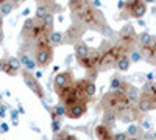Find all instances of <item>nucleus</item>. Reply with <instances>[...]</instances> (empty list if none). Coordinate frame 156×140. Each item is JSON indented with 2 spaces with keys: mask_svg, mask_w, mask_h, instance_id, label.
Listing matches in <instances>:
<instances>
[{
  "mask_svg": "<svg viewBox=\"0 0 156 140\" xmlns=\"http://www.w3.org/2000/svg\"><path fill=\"white\" fill-rule=\"evenodd\" d=\"M0 5H2V0H0Z\"/></svg>",
  "mask_w": 156,
  "mask_h": 140,
  "instance_id": "nucleus-47",
  "label": "nucleus"
},
{
  "mask_svg": "<svg viewBox=\"0 0 156 140\" xmlns=\"http://www.w3.org/2000/svg\"><path fill=\"white\" fill-rule=\"evenodd\" d=\"M87 111V104L84 103H75L72 106H67L66 108V117L70 118V120H78L81 118Z\"/></svg>",
  "mask_w": 156,
  "mask_h": 140,
  "instance_id": "nucleus-11",
  "label": "nucleus"
},
{
  "mask_svg": "<svg viewBox=\"0 0 156 140\" xmlns=\"http://www.w3.org/2000/svg\"><path fill=\"white\" fill-rule=\"evenodd\" d=\"M56 115V118H59V117H64L66 115V106H62V104H56L55 108H53V111H51Z\"/></svg>",
  "mask_w": 156,
  "mask_h": 140,
  "instance_id": "nucleus-29",
  "label": "nucleus"
},
{
  "mask_svg": "<svg viewBox=\"0 0 156 140\" xmlns=\"http://www.w3.org/2000/svg\"><path fill=\"white\" fill-rule=\"evenodd\" d=\"M128 140H144V138H128Z\"/></svg>",
  "mask_w": 156,
  "mask_h": 140,
  "instance_id": "nucleus-45",
  "label": "nucleus"
},
{
  "mask_svg": "<svg viewBox=\"0 0 156 140\" xmlns=\"http://www.w3.org/2000/svg\"><path fill=\"white\" fill-rule=\"evenodd\" d=\"M0 126H2V128H0V129H2V132H8V131H9V126H8L6 123H2Z\"/></svg>",
  "mask_w": 156,
  "mask_h": 140,
  "instance_id": "nucleus-32",
  "label": "nucleus"
},
{
  "mask_svg": "<svg viewBox=\"0 0 156 140\" xmlns=\"http://www.w3.org/2000/svg\"><path fill=\"white\" fill-rule=\"evenodd\" d=\"M84 28L81 27V25H78V23H72L70 27H69V30L66 31V34H64V37L66 39H70L73 44H76V42H80V39L83 37V34H84Z\"/></svg>",
  "mask_w": 156,
  "mask_h": 140,
  "instance_id": "nucleus-14",
  "label": "nucleus"
},
{
  "mask_svg": "<svg viewBox=\"0 0 156 140\" xmlns=\"http://www.w3.org/2000/svg\"><path fill=\"white\" fill-rule=\"evenodd\" d=\"M64 42H66V37H64V33H62V31H53V33L48 36V44H50L51 48L59 47V45H62Z\"/></svg>",
  "mask_w": 156,
  "mask_h": 140,
  "instance_id": "nucleus-19",
  "label": "nucleus"
},
{
  "mask_svg": "<svg viewBox=\"0 0 156 140\" xmlns=\"http://www.w3.org/2000/svg\"><path fill=\"white\" fill-rule=\"evenodd\" d=\"M73 20L75 23L78 25H81V27L84 30H97L100 33H105V34H112L111 28L108 27V23H106V19L105 16H103V12L97 8H94L90 3H84L83 8L80 11H76L73 12Z\"/></svg>",
  "mask_w": 156,
  "mask_h": 140,
  "instance_id": "nucleus-1",
  "label": "nucleus"
},
{
  "mask_svg": "<svg viewBox=\"0 0 156 140\" xmlns=\"http://www.w3.org/2000/svg\"><path fill=\"white\" fill-rule=\"evenodd\" d=\"M5 69V59H0V72H3Z\"/></svg>",
  "mask_w": 156,
  "mask_h": 140,
  "instance_id": "nucleus-37",
  "label": "nucleus"
},
{
  "mask_svg": "<svg viewBox=\"0 0 156 140\" xmlns=\"http://www.w3.org/2000/svg\"><path fill=\"white\" fill-rule=\"evenodd\" d=\"M128 58H129V61H131V64H133V62H139V61H142V55H140V52H139V48L131 50V52L128 53Z\"/></svg>",
  "mask_w": 156,
  "mask_h": 140,
  "instance_id": "nucleus-28",
  "label": "nucleus"
},
{
  "mask_svg": "<svg viewBox=\"0 0 156 140\" xmlns=\"http://www.w3.org/2000/svg\"><path fill=\"white\" fill-rule=\"evenodd\" d=\"M0 30H3V17L0 16Z\"/></svg>",
  "mask_w": 156,
  "mask_h": 140,
  "instance_id": "nucleus-42",
  "label": "nucleus"
},
{
  "mask_svg": "<svg viewBox=\"0 0 156 140\" xmlns=\"http://www.w3.org/2000/svg\"><path fill=\"white\" fill-rule=\"evenodd\" d=\"M139 126H140V128H144L145 131H151V129H153V125H151V121H150L148 118L142 120V123H140Z\"/></svg>",
  "mask_w": 156,
  "mask_h": 140,
  "instance_id": "nucleus-30",
  "label": "nucleus"
},
{
  "mask_svg": "<svg viewBox=\"0 0 156 140\" xmlns=\"http://www.w3.org/2000/svg\"><path fill=\"white\" fill-rule=\"evenodd\" d=\"M73 81H75L73 80V72L72 70H64V72L56 73V76L53 78V86H55V89H61L64 86L72 84Z\"/></svg>",
  "mask_w": 156,
  "mask_h": 140,
  "instance_id": "nucleus-10",
  "label": "nucleus"
},
{
  "mask_svg": "<svg viewBox=\"0 0 156 140\" xmlns=\"http://www.w3.org/2000/svg\"><path fill=\"white\" fill-rule=\"evenodd\" d=\"M94 132H95V137H97L98 140H112V137H114L112 129L106 128V126L101 125V123H100L98 126H95Z\"/></svg>",
  "mask_w": 156,
  "mask_h": 140,
  "instance_id": "nucleus-16",
  "label": "nucleus"
},
{
  "mask_svg": "<svg viewBox=\"0 0 156 140\" xmlns=\"http://www.w3.org/2000/svg\"><path fill=\"white\" fill-rule=\"evenodd\" d=\"M22 80H23V83H25V86H27L30 90L37 97V98H41V100H44L45 98V92H44V87L39 84V81L34 78V76L30 73V72H27V70H23L22 72Z\"/></svg>",
  "mask_w": 156,
  "mask_h": 140,
  "instance_id": "nucleus-6",
  "label": "nucleus"
},
{
  "mask_svg": "<svg viewBox=\"0 0 156 140\" xmlns=\"http://www.w3.org/2000/svg\"><path fill=\"white\" fill-rule=\"evenodd\" d=\"M66 140H78V137H75V135H72V134H67Z\"/></svg>",
  "mask_w": 156,
  "mask_h": 140,
  "instance_id": "nucleus-38",
  "label": "nucleus"
},
{
  "mask_svg": "<svg viewBox=\"0 0 156 140\" xmlns=\"http://www.w3.org/2000/svg\"><path fill=\"white\" fill-rule=\"evenodd\" d=\"M122 84H123V80L120 78L119 75H114V76H111V81H109V89H111L112 92L120 90Z\"/></svg>",
  "mask_w": 156,
  "mask_h": 140,
  "instance_id": "nucleus-25",
  "label": "nucleus"
},
{
  "mask_svg": "<svg viewBox=\"0 0 156 140\" xmlns=\"http://www.w3.org/2000/svg\"><path fill=\"white\" fill-rule=\"evenodd\" d=\"M59 129H61V121L59 120H53V121H51V132L58 134Z\"/></svg>",
  "mask_w": 156,
  "mask_h": 140,
  "instance_id": "nucleus-31",
  "label": "nucleus"
},
{
  "mask_svg": "<svg viewBox=\"0 0 156 140\" xmlns=\"http://www.w3.org/2000/svg\"><path fill=\"white\" fill-rule=\"evenodd\" d=\"M19 61H20V66H23L27 72H33V70L37 67V66H36V62H34V59H31L25 52L19 55Z\"/></svg>",
  "mask_w": 156,
  "mask_h": 140,
  "instance_id": "nucleus-20",
  "label": "nucleus"
},
{
  "mask_svg": "<svg viewBox=\"0 0 156 140\" xmlns=\"http://www.w3.org/2000/svg\"><path fill=\"white\" fill-rule=\"evenodd\" d=\"M153 41H154V37L147 31H142L137 34V45L139 47H151Z\"/></svg>",
  "mask_w": 156,
  "mask_h": 140,
  "instance_id": "nucleus-22",
  "label": "nucleus"
},
{
  "mask_svg": "<svg viewBox=\"0 0 156 140\" xmlns=\"http://www.w3.org/2000/svg\"><path fill=\"white\" fill-rule=\"evenodd\" d=\"M151 48H153V52L156 53V37H154V41H153V44H151Z\"/></svg>",
  "mask_w": 156,
  "mask_h": 140,
  "instance_id": "nucleus-41",
  "label": "nucleus"
},
{
  "mask_svg": "<svg viewBox=\"0 0 156 140\" xmlns=\"http://www.w3.org/2000/svg\"><path fill=\"white\" fill-rule=\"evenodd\" d=\"M0 117H5V108L0 106Z\"/></svg>",
  "mask_w": 156,
  "mask_h": 140,
  "instance_id": "nucleus-40",
  "label": "nucleus"
},
{
  "mask_svg": "<svg viewBox=\"0 0 156 140\" xmlns=\"http://www.w3.org/2000/svg\"><path fill=\"white\" fill-rule=\"evenodd\" d=\"M17 115H19V112H17V111H12V112H11V118H12V121H16V120H17Z\"/></svg>",
  "mask_w": 156,
  "mask_h": 140,
  "instance_id": "nucleus-35",
  "label": "nucleus"
},
{
  "mask_svg": "<svg viewBox=\"0 0 156 140\" xmlns=\"http://www.w3.org/2000/svg\"><path fill=\"white\" fill-rule=\"evenodd\" d=\"M75 86L78 87V90H80L83 94V97L89 101L90 98H92L95 95V90H97V87H95V83L92 80H89V78H81V80H75Z\"/></svg>",
  "mask_w": 156,
  "mask_h": 140,
  "instance_id": "nucleus-7",
  "label": "nucleus"
},
{
  "mask_svg": "<svg viewBox=\"0 0 156 140\" xmlns=\"http://www.w3.org/2000/svg\"><path fill=\"white\" fill-rule=\"evenodd\" d=\"M129 67H131V61H129L128 55L120 56L119 59H117V62H115V69L119 72H128Z\"/></svg>",
  "mask_w": 156,
  "mask_h": 140,
  "instance_id": "nucleus-23",
  "label": "nucleus"
},
{
  "mask_svg": "<svg viewBox=\"0 0 156 140\" xmlns=\"http://www.w3.org/2000/svg\"><path fill=\"white\" fill-rule=\"evenodd\" d=\"M73 50H75V58L78 61H83V59L89 58L90 52H92V48H89V45L86 42H83V41L73 44Z\"/></svg>",
  "mask_w": 156,
  "mask_h": 140,
  "instance_id": "nucleus-15",
  "label": "nucleus"
},
{
  "mask_svg": "<svg viewBox=\"0 0 156 140\" xmlns=\"http://www.w3.org/2000/svg\"><path fill=\"white\" fill-rule=\"evenodd\" d=\"M90 5H92L94 8H97V9H98V8L101 6V2H100V0H94V2H92V3H90Z\"/></svg>",
  "mask_w": 156,
  "mask_h": 140,
  "instance_id": "nucleus-33",
  "label": "nucleus"
},
{
  "mask_svg": "<svg viewBox=\"0 0 156 140\" xmlns=\"http://www.w3.org/2000/svg\"><path fill=\"white\" fill-rule=\"evenodd\" d=\"M136 108L139 112H151L156 111V97L153 95H147V94H142L136 103Z\"/></svg>",
  "mask_w": 156,
  "mask_h": 140,
  "instance_id": "nucleus-9",
  "label": "nucleus"
},
{
  "mask_svg": "<svg viewBox=\"0 0 156 140\" xmlns=\"http://www.w3.org/2000/svg\"><path fill=\"white\" fill-rule=\"evenodd\" d=\"M17 6H20V2H11V0H6V2H2V5H0V16H2L3 19L6 16H9L12 11H14Z\"/></svg>",
  "mask_w": 156,
  "mask_h": 140,
  "instance_id": "nucleus-18",
  "label": "nucleus"
},
{
  "mask_svg": "<svg viewBox=\"0 0 156 140\" xmlns=\"http://www.w3.org/2000/svg\"><path fill=\"white\" fill-rule=\"evenodd\" d=\"M39 22H41L50 33H53V27H55V14H47L44 19H41Z\"/></svg>",
  "mask_w": 156,
  "mask_h": 140,
  "instance_id": "nucleus-24",
  "label": "nucleus"
},
{
  "mask_svg": "<svg viewBox=\"0 0 156 140\" xmlns=\"http://www.w3.org/2000/svg\"><path fill=\"white\" fill-rule=\"evenodd\" d=\"M153 140H156V132H153Z\"/></svg>",
  "mask_w": 156,
  "mask_h": 140,
  "instance_id": "nucleus-46",
  "label": "nucleus"
},
{
  "mask_svg": "<svg viewBox=\"0 0 156 140\" xmlns=\"http://www.w3.org/2000/svg\"><path fill=\"white\" fill-rule=\"evenodd\" d=\"M53 8H55V9H59V6H58L56 3L37 2V6H36V20L44 19L47 14H55V12H53Z\"/></svg>",
  "mask_w": 156,
  "mask_h": 140,
  "instance_id": "nucleus-12",
  "label": "nucleus"
},
{
  "mask_svg": "<svg viewBox=\"0 0 156 140\" xmlns=\"http://www.w3.org/2000/svg\"><path fill=\"white\" fill-rule=\"evenodd\" d=\"M33 76H34L36 80H39V78H42V72H36V73H34Z\"/></svg>",
  "mask_w": 156,
  "mask_h": 140,
  "instance_id": "nucleus-39",
  "label": "nucleus"
},
{
  "mask_svg": "<svg viewBox=\"0 0 156 140\" xmlns=\"http://www.w3.org/2000/svg\"><path fill=\"white\" fill-rule=\"evenodd\" d=\"M117 123V114L111 112V111H103V115H101V125H105L106 128L112 129Z\"/></svg>",
  "mask_w": 156,
  "mask_h": 140,
  "instance_id": "nucleus-17",
  "label": "nucleus"
},
{
  "mask_svg": "<svg viewBox=\"0 0 156 140\" xmlns=\"http://www.w3.org/2000/svg\"><path fill=\"white\" fill-rule=\"evenodd\" d=\"M20 61H19V58H16V56H8L6 59H5V69H3V72L8 75V76H16L19 72H20Z\"/></svg>",
  "mask_w": 156,
  "mask_h": 140,
  "instance_id": "nucleus-13",
  "label": "nucleus"
},
{
  "mask_svg": "<svg viewBox=\"0 0 156 140\" xmlns=\"http://www.w3.org/2000/svg\"><path fill=\"white\" fill-rule=\"evenodd\" d=\"M28 14H30V9H28V8H27V9H25V11H23V16H25V17H27V16H28Z\"/></svg>",
  "mask_w": 156,
  "mask_h": 140,
  "instance_id": "nucleus-44",
  "label": "nucleus"
},
{
  "mask_svg": "<svg viewBox=\"0 0 156 140\" xmlns=\"http://www.w3.org/2000/svg\"><path fill=\"white\" fill-rule=\"evenodd\" d=\"M119 44L123 45L128 53L137 47V33L131 23H125L119 31Z\"/></svg>",
  "mask_w": 156,
  "mask_h": 140,
  "instance_id": "nucleus-4",
  "label": "nucleus"
},
{
  "mask_svg": "<svg viewBox=\"0 0 156 140\" xmlns=\"http://www.w3.org/2000/svg\"><path fill=\"white\" fill-rule=\"evenodd\" d=\"M147 2H140V0H131V2H125V12H128L129 17L142 19L147 12Z\"/></svg>",
  "mask_w": 156,
  "mask_h": 140,
  "instance_id": "nucleus-5",
  "label": "nucleus"
},
{
  "mask_svg": "<svg viewBox=\"0 0 156 140\" xmlns=\"http://www.w3.org/2000/svg\"><path fill=\"white\" fill-rule=\"evenodd\" d=\"M137 22H139V25H140V27H145V22H144V20H142V19H139Z\"/></svg>",
  "mask_w": 156,
  "mask_h": 140,
  "instance_id": "nucleus-43",
  "label": "nucleus"
},
{
  "mask_svg": "<svg viewBox=\"0 0 156 140\" xmlns=\"http://www.w3.org/2000/svg\"><path fill=\"white\" fill-rule=\"evenodd\" d=\"M142 94H147V95H153V97H156V83L154 81H147L145 84H144V87H142V90H140Z\"/></svg>",
  "mask_w": 156,
  "mask_h": 140,
  "instance_id": "nucleus-26",
  "label": "nucleus"
},
{
  "mask_svg": "<svg viewBox=\"0 0 156 140\" xmlns=\"http://www.w3.org/2000/svg\"><path fill=\"white\" fill-rule=\"evenodd\" d=\"M117 92L123 94L125 98H126L131 104H136L137 100H139V97H140V89L136 87V86L131 84V83H126V81H123V84H122V87H120V90H117Z\"/></svg>",
  "mask_w": 156,
  "mask_h": 140,
  "instance_id": "nucleus-8",
  "label": "nucleus"
},
{
  "mask_svg": "<svg viewBox=\"0 0 156 140\" xmlns=\"http://www.w3.org/2000/svg\"><path fill=\"white\" fill-rule=\"evenodd\" d=\"M125 134L128 135V138H142V128L136 123H131L126 126Z\"/></svg>",
  "mask_w": 156,
  "mask_h": 140,
  "instance_id": "nucleus-21",
  "label": "nucleus"
},
{
  "mask_svg": "<svg viewBox=\"0 0 156 140\" xmlns=\"http://www.w3.org/2000/svg\"><path fill=\"white\" fill-rule=\"evenodd\" d=\"M36 25V19H27L25 20V23H23V30H22V34H25L27 33V36L30 34V31L33 30V27Z\"/></svg>",
  "mask_w": 156,
  "mask_h": 140,
  "instance_id": "nucleus-27",
  "label": "nucleus"
},
{
  "mask_svg": "<svg viewBox=\"0 0 156 140\" xmlns=\"http://www.w3.org/2000/svg\"><path fill=\"white\" fill-rule=\"evenodd\" d=\"M53 61V48L50 47L48 39L34 42V62L39 67H47Z\"/></svg>",
  "mask_w": 156,
  "mask_h": 140,
  "instance_id": "nucleus-3",
  "label": "nucleus"
},
{
  "mask_svg": "<svg viewBox=\"0 0 156 140\" xmlns=\"http://www.w3.org/2000/svg\"><path fill=\"white\" fill-rule=\"evenodd\" d=\"M131 106H136V104H131L129 101L125 98L123 94L120 92H108L103 95L101 98V109L103 111H111V112H115L117 115L122 112H125L126 109H129Z\"/></svg>",
  "mask_w": 156,
  "mask_h": 140,
  "instance_id": "nucleus-2",
  "label": "nucleus"
},
{
  "mask_svg": "<svg viewBox=\"0 0 156 140\" xmlns=\"http://www.w3.org/2000/svg\"><path fill=\"white\" fill-rule=\"evenodd\" d=\"M117 8H119V9H125V2H123V0L117 2Z\"/></svg>",
  "mask_w": 156,
  "mask_h": 140,
  "instance_id": "nucleus-36",
  "label": "nucleus"
},
{
  "mask_svg": "<svg viewBox=\"0 0 156 140\" xmlns=\"http://www.w3.org/2000/svg\"><path fill=\"white\" fill-rule=\"evenodd\" d=\"M145 76H147V81H148V83L154 80V73H153V72H150V73H147Z\"/></svg>",
  "mask_w": 156,
  "mask_h": 140,
  "instance_id": "nucleus-34",
  "label": "nucleus"
}]
</instances>
